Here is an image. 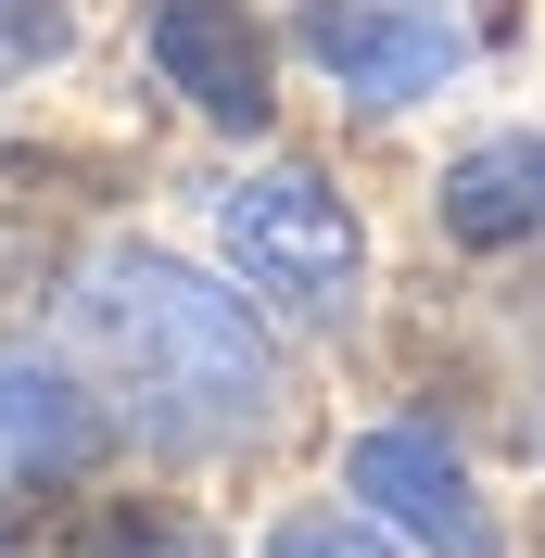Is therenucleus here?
I'll return each instance as SVG.
<instances>
[{"label": "nucleus", "mask_w": 545, "mask_h": 558, "mask_svg": "<svg viewBox=\"0 0 545 558\" xmlns=\"http://www.w3.org/2000/svg\"><path fill=\"white\" fill-rule=\"evenodd\" d=\"M76 343L114 368L128 418L178 457H216V445H254L279 418V355L254 330L241 292H216L204 267H178L153 242H114L76 267Z\"/></svg>", "instance_id": "nucleus-1"}, {"label": "nucleus", "mask_w": 545, "mask_h": 558, "mask_svg": "<svg viewBox=\"0 0 545 558\" xmlns=\"http://www.w3.org/2000/svg\"><path fill=\"white\" fill-rule=\"evenodd\" d=\"M444 242L470 254H508V242H545V140H470L432 191Z\"/></svg>", "instance_id": "nucleus-6"}, {"label": "nucleus", "mask_w": 545, "mask_h": 558, "mask_svg": "<svg viewBox=\"0 0 545 558\" xmlns=\"http://www.w3.org/2000/svg\"><path fill=\"white\" fill-rule=\"evenodd\" d=\"M342 483L368 495V521L419 533L432 558H495V508L470 495V470H457V457H444V432H419V418H393V432H355Z\"/></svg>", "instance_id": "nucleus-4"}, {"label": "nucleus", "mask_w": 545, "mask_h": 558, "mask_svg": "<svg viewBox=\"0 0 545 558\" xmlns=\"http://www.w3.org/2000/svg\"><path fill=\"white\" fill-rule=\"evenodd\" d=\"M153 76H166L178 102L204 114V128H267V26L241 13V0H153Z\"/></svg>", "instance_id": "nucleus-5"}, {"label": "nucleus", "mask_w": 545, "mask_h": 558, "mask_svg": "<svg viewBox=\"0 0 545 558\" xmlns=\"http://www.w3.org/2000/svg\"><path fill=\"white\" fill-rule=\"evenodd\" d=\"M76 558H216V533L178 521V508H153V495H114L102 521L76 533Z\"/></svg>", "instance_id": "nucleus-8"}, {"label": "nucleus", "mask_w": 545, "mask_h": 558, "mask_svg": "<svg viewBox=\"0 0 545 558\" xmlns=\"http://www.w3.org/2000/svg\"><path fill=\"white\" fill-rule=\"evenodd\" d=\"M216 242L254 292H279L292 317H342L355 305V279H368V229L342 204L317 166H254L216 191Z\"/></svg>", "instance_id": "nucleus-2"}, {"label": "nucleus", "mask_w": 545, "mask_h": 558, "mask_svg": "<svg viewBox=\"0 0 545 558\" xmlns=\"http://www.w3.org/2000/svg\"><path fill=\"white\" fill-rule=\"evenodd\" d=\"M76 51V0H0V64H64Z\"/></svg>", "instance_id": "nucleus-9"}, {"label": "nucleus", "mask_w": 545, "mask_h": 558, "mask_svg": "<svg viewBox=\"0 0 545 558\" xmlns=\"http://www.w3.org/2000/svg\"><path fill=\"white\" fill-rule=\"evenodd\" d=\"M0 445L38 457V470H89V457H102V407L76 393V368L0 343Z\"/></svg>", "instance_id": "nucleus-7"}, {"label": "nucleus", "mask_w": 545, "mask_h": 558, "mask_svg": "<svg viewBox=\"0 0 545 558\" xmlns=\"http://www.w3.org/2000/svg\"><path fill=\"white\" fill-rule=\"evenodd\" d=\"M305 51L355 89V102H419V89H444V76L470 64V26L457 13H432V0H305Z\"/></svg>", "instance_id": "nucleus-3"}, {"label": "nucleus", "mask_w": 545, "mask_h": 558, "mask_svg": "<svg viewBox=\"0 0 545 558\" xmlns=\"http://www.w3.org/2000/svg\"><path fill=\"white\" fill-rule=\"evenodd\" d=\"M267 558H393L368 521H342V508H317V521H279L267 533Z\"/></svg>", "instance_id": "nucleus-10"}]
</instances>
